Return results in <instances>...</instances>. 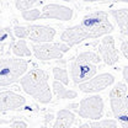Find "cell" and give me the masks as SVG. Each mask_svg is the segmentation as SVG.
<instances>
[{
    "label": "cell",
    "mask_w": 128,
    "mask_h": 128,
    "mask_svg": "<svg viewBox=\"0 0 128 128\" xmlns=\"http://www.w3.org/2000/svg\"><path fill=\"white\" fill-rule=\"evenodd\" d=\"M114 30L106 11H94L81 18L79 25L65 28L60 34V41L74 47L86 40H95L112 33Z\"/></svg>",
    "instance_id": "6da1fadb"
},
{
    "label": "cell",
    "mask_w": 128,
    "mask_h": 128,
    "mask_svg": "<svg viewBox=\"0 0 128 128\" xmlns=\"http://www.w3.org/2000/svg\"><path fill=\"white\" fill-rule=\"evenodd\" d=\"M22 90L40 104L47 105L52 101V90L49 88V74L40 68L30 69L20 80Z\"/></svg>",
    "instance_id": "7a4b0ae2"
},
{
    "label": "cell",
    "mask_w": 128,
    "mask_h": 128,
    "mask_svg": "<svg viewBox=\"0 0 128 128\" xmlns=\"http://www.w3.org/2000/svg\"><path fill=\"white\" fill-rule=\"evenodd\" d=\"M102 59L100 54L94 50H85L79 53L70 63V78L75 85H80L97 73V65Z\"/></svg>",
    "instance_id": "3957f363"
},
{
    "label": "cell",
    "mask_w": 128,
    "mask_h": 128,
    "mask_svg": "<svg viewBox=\"0 0 128 128\" xmlns=\"http://www.w3.org/2000/svg\"><path fill=\"white\" fill-rule=\"evenodd\" d=\"M110 105L114 118L122 128H128V88L124 82H117L110 91Z\"/></svg>",
    "instance_id": "277c9868"
},
{
    "label": "cell",
    "mask_w": 128,
    "mask_h": 128,
    "mask_svg": "<svg viewBox=\"0 0 128 128\" xmlns=\"http://www.w3.org/2000/svg\"><path fill=\"white\" fill-rule=\"evenodd\" d=\"M28 63L21 58H4L0 60V86L12 85L27 73Z\"/></svg>",
    "instance_id": "5b68a950"
},
{
    "label": "cell",
    "mask_w": 128,
    "mask_h": 128,
    "mask_svg": "<svg viewBox=\"0 0 128 128\" xmlns=\"http://www.w3.org/2000/svg\"><path fill=\"white\" fill-rule=\"evenodd\" d=\"M70 46L64 42H47V43H33L32 44V52L34 57L40 60H56L62 59L64 53H66Z\"/></svg>",
    "instance_id": "8992f818"
},
{
    "label": "cell",
    "mask_w": 128,
    "mask_h": 128,
    "mask_svg": "<svg viewBox=\"0 0 128 128\" xmlns=\"http://www.w3.org/2000/svg\"><path fill=\"white\" fill-rule=\"evenodd\" d=\"M104 108H105L104 98L100 95H92L80 101L76 113L81 118L90 121H98L104 116Z\"/></svg>",
    "instance_id": "52a82bcc"
},
{
    "label": "cell",
    "mask_w": 128,
    "mask_h": 128,
    "mask_svg": "<svg viewBox=\"0 0 128 128\" xmlns=\"http://www.w3.org/2000/svg\"><path fill=\"white\" fill-rule=\"evenodd\" d=\"M114 82V76L111 73H101L98 75H95L90 80L78 85L81 92L85 94H97L100 91L106 90Z\"/></svg>",
    "instance_id": "ba28073f"
},
{
    "label": "cell",
    "mask_w": 128,
    "mask_h": 128,
    "mask_svg": "<svg viewBox=\"0 0 128 128\" xmlns=\"http://www.w3.org/2000/svg\"><path fill=\"white\" fill-rule=\"evenodd\" d=\"M97 53L106 65H114L120 59V53L116 48L114 38L111 34L104 36L97 46Z\"/></svg>",
    "instance_id": "9c48e42d"
},
{
    "label": "cell",
    "mask_w": 128,
    "mask_h": 128,
    "mask_svg": "<svg viewBox=\"0 0 128 128\" xmlns=\"http://www.w3.org/2000/svg\"><path fill=\"white\" fill-rule=\"evenodd\" d=\"M74 16L72 8L62 4H47L42 8L41 20H59V21H70Z\"/></svg>",
    "instance_id": "30bf717a"
},
{
    "label": "cell",
    "mask_w": 128,
    "mask_h": 128,
    "mask_svg": "<svg viewBox=\"0 0 128 128\" xmlns=\"http://www.w3.org/2000/svg\"><path fill=\"white\" fill-rule=\"evenodd\" d=\"M26 105V98L22 95L11 90H4L0 92V111H15Z\"/></svg>",
    "instance_id": "8fae6325"
},
{
    "label": "cell",
    "mask_w": 128,
    "mask_h": 128,
    "mask_svg": "<svg viewBox=\"0 0 128 128\" xmlns=\"http://www.w3.org/2000/svg\"><path fill=\"white\" fill-rule=\"evenodd\" d=\"M30 30V36L28 40L33 43H47V42H53L57 31L46 25H28Z\"/></svg>",
    "instance_id": "7c38bea8"
},
{
    "label": "cell",
    "mask_w": 128,
    "mask_h": 128,
    "mask_svg": "<svg viewBox=\"0 0 128 128\" xmlns=\"http://www.w3.org/2000/svg\"><path fill=\"white\" fill-rule=\"evenodd\" d=\"M110 14L116 21L121 36L128 41V8L113 9L110 11Z\"/></svg>",
    "instance_id": "4fadbf2b"
},
{
    "label": "cell",
    "mask_w": 128,
    "mask_h": 128,
    "mask_svg": "<svg viewBox=\"0 0 128 128\" xmlns=\"http://www.w3.org/2000/svg\"><path fill=\"white\" fill-rule=\"evenodd\" d=\"M75 114L68 108H63L57 112V117L54 121L53 128H72L75 123Z\"/></svg>",
    "instance_id": "5bb4252c"
},
{
    "label": "cell",
    "mask_w": 128,
    "mask_h": 128,
    "mask_svg": "<svg viewBox=\"0 0 128 128\" xmlns=\"http://www.w3.org/2000/svg\"><path fill=\"white\" fill-rule=\"evenodd\" d=\"M10 48H11L12 53L18 58H30L33 53L27 46L26 40L10 41Z\"/></svg>",
    "instance_id": "9a60e30c"
},
{
    "label": "cell",
    "mask_w": 128,
    "mask_h": 128,
    "mask_svg": "<svg viewBox=\"0 0 128 128\" xmlns=\"http://www.w3.org/2000/svg\"><path fill=\"white\" fill-rule=\"evenodd\" d=\"M52 88H53L54 94L57 95L58 98H60V100H70V98H75V97L78 96V92H76V91L65 89V85H64L63 82L58 81V80H54V81H53Z\"/></svg>",
    "instance_id": "2e32d148"
},
{
    "label": "cell",
    "mask_w": 128,
    "mask_h": 128,
    "mask_svg": "<svg viewBox=\"0 0 128 128\" xmlns=\"http://www.w3.org/2000/svg\"><path fill=\"white\" fill-rule=\"evenodd\" d=\"M53 76H54V80L63 82L64 85H69V74H68V70L65 68L54 66L53 68Z\"/></svg>",
    "instance_id": "e0dca14e"
},
{
    "label": "cell",
    "mask_w": 128,
    "mask_h": 128,
    "mask_svg": "<svg viewBox=\"0 0 128 128\" xmlns=\"http://www.w3.org/2000/svg\"><path fill=\"white\" fill-rule=\"evenodd\" d=\"M91 128H118L116 120H98L90 122Z\"/></svg>",
    "instance_id": "ac0fdd59"
},
{
    "label": "cell",
    "mask_w": 128,
    "mask_h": 128,
    "mask_svg": "<svg viewBox=\"0 0 128 128\" xmlns=\"http://www.w3.org/2000/svg\"><path fill=\"white\" fill-rule=\"evenodd\" d=\"M41 15H42V10L40 9H30L26 11H22L21 16L25 21H36V20H41Z\"/></svg>",
    "instance_id": "d6986e66"
},
{
    "label": "cell",
    "mask_w": 128,
    "mask_h": 128,
    "mask_svg": "<svg viewBox=\"0 0 128 128\" xmlns=\"http://www.w3.org/2000/svg\"><path fill=\"white\" fill-rule=\"evenodd\" d=\"M14 36L17 37L18 40H26L30 36V30L28 26H22V25H16L14 27Z\"/></svg>",
    "instance_id": "ffe728a7"
},
{
    "label": "cell",
    "mask_w": 128,
    "mask_h": 128,
    "mask_svg": "<svg viewBox=\"0 0 128 128\" xmlns=\"http://www.w3.org/2000/svg\"><path fill=\"white\" fill-rule=\"evenodd\" d=\"M37 1L38 0H15V6L17 10H20L22 12V11L32 9V6H34L37 4Z\"/></svg>",
    "instance_id": "44dd1931"
},
{
    "label": "cell",
    "mask_w": 128,
    "mask_h": 128,
    "mask_svg": "<svg viewBox=\"0 0 128 128\" xmlns=\"http://www.w3.org/2000/svg\"><path fill=\"white\" fill-rule=\"evenodd\" d=\"M10 127L11 128H27V123L25 121L17 120V121H14L12 123H10Z\"/></svg>",
    "instance_id": "7402d4cb"
},
{
    "label": "cell",
    "mask_w": 128,
    "mask_h": 128,
    "mask_svg": "<svg viewBox=\"0 0 128 128\" xmlns=\"http://www.w3.org/2000/svg\"><path fill=\"white\" fill-rule=\"evenodd\" d=\"M121 52L124 56V58L128 60V41H123L121 43Z\"/></svg>",
    "instance_id": "603a6c76"
},
{
    "label": "cell",
    "mask_w": 128,
    "mask_h": 128,
    "mask_svg": "<svg viewBox=\"0 0 128 128\" xmlns=\"http://www.w3.org/2000/svg\"><path fill=\"white\" fill-rule=\"evenodd\" d=\"M85 2H101V4H108L112 0H82Z\"/></svg>",
    "instance_id": "cb8c5ba5"
},
{
    "label": "cell",
    "mask_w": 128,
    "mask_h": 128,
    "mask_svg": "<svg viewBox=\"0 0 128 128\" xmlns=\"http://www.w3.org/2000/svg\"><path fill=\"white\" fill-rule=\"evenodd\" d=\"M122 74H123V79H124V81H126V82L128 84V65L123 68V72H122Z\"/></svg>",
    "instance_id": "d4e9b609"
},
{
    "label": "cell",
    "mask_w": 128,
    "mask_h": 128,
    "mask_svg": "<svg viewBox=\"0 0 128 128\" xmlns=\"http://www.w3.org/2000/svg\"><path fill=\"white\" fill-rule=\"evenodd\" d=\"M53 118H54V117H53V114H52V113H47V114L44 116V123H46V124H47V123H49V122H50Z\"/></svg>",
    "instance_id": "484cf974"
},
{
    "label": "cell",
    "mask_w": 128,
    "mask_h": 128,
    "mask_svg": "<svg viewBox=\"0 0 128 128\" xmlns=\"http://www.w3.org/2000/svg\"><path fill=\"white\" fill-rule=\"evenodd\" d=\"M79 128H91V126H90V123H82L79 126Z\"/></svg>",
    "instance_id": "4316f807"
},
{
    "label": "cell",
    "mask_w": 128,
    "mask_h": 128,
    "mask_svg": "<svg viewBox=\"0 0 128 128\" xmlns=\"http://www.w3.org/2000/svg\"><path fill=\"white\" fill-rule=\"evenodd\" d=\"M74 107H76V108H79V104H72V105H69L66 108H74Z\"/></svg>",
    "instance_id": "83f0119b"
},
{
    "label": "cell",
    "mask_w": 128,
    "mask_h": 128,
    "mask_svg": "<svg viewBox=\"0 0 128 128\" xmlns=\"http://www.w3.org/2000/svg\"><path fill=\"white\" fill-rule=\"evenodd\" d=\"M120 1H122V2H128V0H120Z\"/></svg>",
    "instance_id": "f1b7e54d"
},
{
    "label": "cell",
    "mask_w": 128,
    "mask_h": 128,
    "mask_svg": "<svg viewBox=\"0 0 128 128\" xmlns=\"http://www.w3.org/2000/svg\"><path fill=\"white\" fill-rule=\"evenodd\" d=\"M41 128H48V127H47V126H46V124H44V126H42V127H41Z\"/></svg>",
    "instance_id": "f546056e"
},
{
    "label": "cell",
    "mask_w": 128,
    "mask_h": 128,
    "mask_svg": "<svg viewBox=\"0 0 128 128\" xmlns=\"http://www.w3.org/2000/svg\"><path fill=\"white\" fill-rule=\"evenodd\" d=\"M9 128H11V127H9Z\"/></svg>",
    "instance_id": "4dcf8cb0"
}]
</instances>
